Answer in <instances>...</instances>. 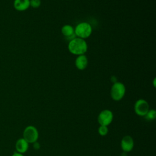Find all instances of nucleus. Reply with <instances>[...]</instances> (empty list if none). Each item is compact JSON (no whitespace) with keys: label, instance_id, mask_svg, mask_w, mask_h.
Listing matches in <instances>:
<instances>
[{"label":"nucleus","instance_id":"nucleus-15","mask_svg":"<svg viewBox=\"0 0 156 156\" xmlns=\"http://www.w3.org/2000/svg\"><path fill=\"white\" fill-rule=\"evenodd\" d=\"M34 147L35 149H38L40 148V144L38 143H37V141L35 142L34 143Z\"/></svg>","mask_w":156,"mask_h":156},{"label":"nucleus","instance_id":"nucleus-4","mask_svg":"<svg viewBox=\"0 0 156 156\" xmlns=\"http://www.w3.org/2000/svg\"><path fill=\"white\" fill-rule=\"evenodd\" d=\"M38 136V131L34 126H27L23 131V138L28 143H34L37 141Z\"/></svg>","mask_w":156,"mask_h":156},{"label":"nucleus","instance_id":"nucleus-2","mask_svg":"<svg viewBox=\"0 0 156 156\" xmlns=\"http://www.w3.org/2000/svg\"><path fill=\"white\" fill-rule=\"evenodd\" d=\"M92 33V27L87 22H81L74 28V34L77 37L85 39L88 38Z\"/></svg>","mask_w":156,"mask_h":156},{"label":"nucleus","instance_id":"nucleus-5","mask_svg":"<svg viewBox=\"0 0 156 156\" xmlns=\"http://www.w3.org/2000/svg\"><path fill=\"white\" fill-rule=\"evenodd\" d=\"M149 110V105L148 102L143 99L137 100L134 104L135 113L138 116H144Z\"/></svg>","mask_w":156,"mask_h":156},{"label":"nucleus","instance_id":"nucleus-12","mask_svg":"<svg viewBox=\"0 0 156 156\" xmlns=\"http://www.w3.org/2000/svg\"><path fill=\"white\" fill-rule=\"evenodd\" d=\"M144 117L149 121H152L155 119L156 118V111L154 109H149Z\"/></svg>","mask_w":156,"mask_h":156},{"label":"nucleus","instance_id":"nucleus-7","mask_svg":"<svg viewBox=\"0 0 156 156\" xmlns=\"http://www.w3.org/2000/svg\"><path fill=\"white\" fill-rule=\"evenodd\" d=\"M134 147V141L130 135L124 136L121 141V147L124 152H130Z\"/></svg>","mask_w":156,"mask_h":156},{"label":"nucleus","instance_id":"nucleus-9","mask_svg":"<svg viewBox=\"0 0 156 156\" xmlns=\"http://www.w3.org/2000/svg\"><path fill=\"white\" fill-rule=\"evenodd\" d=\"M13 7L17 11H25L30 7V0H14Z\"/></svg>","mask_w":156,"mask_h":156},{"label":"nucleus","instance_id":"nucleus-6","mask_svg":"<svg viewBox=\"0 0 156 156\" xmlns=\"http://www.w3.org/2000/svg\"><path fill=\"white\" fill-rule=\"evenodd\" d=\"M113 119V112L108 109H105L101 111L98 116V121L99 124L102 126H108L109 124L112 123Z\"/></svg>","mask_w":156,"mask_h":156},{"label":"nucleus","instance_id":"nucleus-3","mask_svg":"<svg viewBox=\"0 0 156 156\" xmlns=\"http://www.w3.org/2000/svg\"><path fill=\"white\" fill-rule=\"evenodd\" d=\"M126 93V87L124 83L120 82H115L110 90V96L113 100L119 101L121 100Z\"/></svg>","mask_w":156,"mask_h":156},{"label":"nucleus","instance_id":"nucleus-10","mask_svg":"<svg viewBox=\"0 0 156 156\" xmlns=\"http://www.w3.org/2000/svg\"><path fill=\"white\" fill-rule=\"evenodd\" d=\"M62 34L67 38L70 40L76 37V35L74 34V28L69 24L64 25L61 29Z\"/></svg>","mask_w":156,"mask_h":156},{"label":"nucleus","instance_id":"nucleus-17","mask_svg":"<svg viewBox=\"0 0 156 156\" xmlns=\"http://www.w3.org/2000/svg\"><path fill=\"white\" fill-rule=\"evenodd\" d=\"M155 79H154V86L155 87Z\"/></svg>","mask_w":156,"mask_h":156},{"label":"nucleus","instance_id":"nucleus-14","mask_svg":"<svg viewBox=\"0 0 156 156\" xmlns=\"http://www.w3.org/2000/svg\"><path fill=\"white\" fill-rule=\"evenodd\" d=\"M41 5L40 0H30V6L34 9L38 8Z\"/></svg>","mask_w":156,"mask_h":156},{"label":"nucleus","instance_id":"nucleus-8","mask_svg":"<svg viewBox=\"0 0 156 156\" xmlns=\"http://www.w3.org/2000/svg\"><path fill=\"white\" fill-rule=\"evenodd\" d=\"M88 58L85 54L78 55L75 60V66L79 70L85 69L88 66Z\"/></svg>","mask_w":156,"mask_h":156},{"label":"nucleus","instance_id":"nucleus-11","mask_svg":"<svg viewBox=\"0 0 156 156\" xmlns=\"http://www.w3.org/2000/svg\"><path fill=\"white\" fill-rule=\"evenodd\" d=\"M29 148V143L23 138L18 139L15 144V149L17 152L24 154L25 153Z\"/></svg>","mask_w":156,"mask_h":156},{"label":"nucleus","instance_id":"nucleus-16","mask_svg":"<svg viewBox=\"0 0 156 156\" xmlns=\"http://www.w3.org/2000/svg\"><path fill=\"white\" fill-rule=\"evenodd\" d=\"M12 156H24V155H23V154L16 152H14Z\"/></svg>","mask_w":156,"mask_h":156},{"label":"nucleus","instance_id":"nucleus-1","mask_svg":"<svg viewBox=\"0 0 156 156\" xmlns=\"http://www.w3.org/2000/svg\"><path fill=\"white\" fill-rule=\"evenodd\" d=\"M68 48L71 54L76 55H80L85 54L87 51L88 45L84 39L76 37L69 40Z\"/></svg>","mask_w":156,"mask_h":156},{"label":"nucleus","instance_id":"nucleus-13","mask_svg":"<svg viewBox=\"0 0 156 156\" xmlns=\"http://www.w3.org/2000/svg\"><path fill=\"white\" fill-rule=\"evenodd\" d=\"M108 129L107 126L100 125V126L98 128V133L100 135L105 136L108 133Z\"/></svg>","mask_w":156,"mask_h":156}]
</instances>
